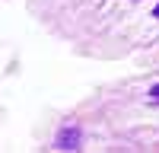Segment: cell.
<instances>
[{"label": "cell", "instance_id": "6da1fadb", "mask_svg": "<svg viewBox=\"0 0 159 153\" xmlns=\"http://www.w3.org/2000/svg\"><path fill=\"white\" fill-rule=\"evenodd\" d=\"M76 144H80V131H76V128L61 131V137H57V147L61 150H76Z\"/></svg>", "mask_w": 159, "mask_h": 153}, {"label": "cell", "instance_id": "7a4b0ae2", "mask_svg": "<svg viewBox=\"0 0 159 153\" xmlns=\"http://www.w3.org/2000/svg\"><path fill=\"white\" fill-rule=\"evenodd\" d=\"M150 99H153L156 105H159V86H153V89H150Z\"/></svg>", "mask_w": 159, "mask_h": 153}, {"label": "cell", "instance_id": "3957f363", "mask_svg": "<svg viewBox=\"0 0 159 153\" xmlns=\"http://www.w3.org/2000/svg\"><path fill=\"white\" fill-rule=\"evenodd\" d=\"M153 16H156V19H159V3H156V10H153Z\"/></svg>", "mask_w": 159, "mask_h": 153}]
</instances>
